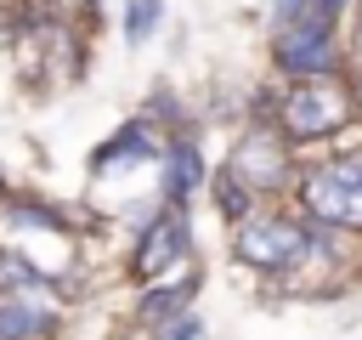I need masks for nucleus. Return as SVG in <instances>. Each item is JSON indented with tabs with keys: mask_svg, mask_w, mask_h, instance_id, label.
Segmentation results:
<instances>
[{
	"mask_svg": "<svg viewBox=\"0 0 362 340\" xmlns=\"http://www.w3.org/2000/svg\"><path fill=\"white\" fill-rule=\"evenodd\" d=\"M288 204L322 227H339L351 238H362V130L339 147H311L300 153V170H294V187H288Z\"/></svg>",
	"mask_w": 362,
	"mask_h": 340,
	"instance_id": "obj_1",
	"label": "nucleus"
},
{
	"mask_svg": "<svg viewBox=\"0 0 362 340\" xmlns=\"http://www.w3.org/2000/svg\"><path fill=\"white\" fill-rule=\"evenodd\" d=\"M232 261L266 283H300L311 266V215H300L288 198H266L255 204L238 227H232Z\"/></svg>",
	"mask_w": 362,
	"mask_h": 340,
	"instance_id": "obj_2",
	"label": "nucleus"
},
{
	"mask_svg": "<svg viewBox=\"0 0 362 340\" xmlns=\"http://www.w3.org/2000/svg\"><path fill=\"white\" fill-rule=\"evenodd\" d=\"M277 130L311 153V147H328L351 130H362V113H356V91H351V74H322V79H283L277 85Z\"/></svg>",
	"mask_w": 362,
	"mask_h": 340,
	"instance_id": "obj_3",
	"label": "nucleus"
},
{
	"mask_svg": "<svg viewBox=\"0 0 362 340\" xmlns=\"http://www.w3.org/2000/svg\"><path fill=\"white\" fill-rule=\"evenodd\" d=\"M272 74L277 79H322V74H351V51H345V23L322 6H311L305 17L272 28Z\"/></svg>",
	"mask_w": 362,
	"mask_h": 340,
	"instance_id": "obj_4",
	"label": "nucleus"
},
{
	"mask_svg": "<svg viewBox=\"0 0 362 340\" xmlns=\"http://www.w3.org/2000/svg\"><path fill=\"white\" fill-rule=\"evenodd\" d=\"M221 164H226L255 198H288L294 170H300V147L277 130V119H249V125L232 136V147H226Z\"/></svg>",
	"mask_w": 362,
	"mask_h": 340,
	"instance_id": "obj_5",
	"label": "nucleus"
},
{
	"mask_svg": "<svg viewBox=\"0 0 362 340\" xmlns=\"http://www.w3.org/2000/svg\"><path fill=\"white\" fill-rule=\"evenodd\" d=\"M181 261H192V221H187V204H164L141 221L136 244H130V278L136 289L153 283V278H170Z\"/></svg>",
	"mask_w": 362,
	"mask_h": 340,
	"instance_id": "obj_6",
	"label": "nucleus"
},
{
	"mask_svg": "<svg viewBox=\"0 0 362 340\" xmlns=\"http://www.w3.org/2000/svg\"><path fill=\"white\" fill-rule=\"evenodd\" d=\"M164 142H170V130H164L153 113H136V119H124V125L90 153V170L107 176V170H130V164H158V159H164Z\"/></svg>",
	"mask_w": 362,
	"mask_h": 340,
	"instance_id": "obj_7",
	"label": "nucleus"
},
{
	"mask_svg": "<svg viewBox=\"0 0 362 340\" xmlns=\"http://www.w3.org/2000/svg\"><path fill=\"white\" fill-rule=\"evenodd\" d=\"M209 164H204V147H198V130H175L164 142V159H158V198L164 204H192L198 193H209Z\"/></svg>",
	"mask_w": 362,
	"mask_h": 340,
	"instance_id": "obj_8",
	"label": "nucleus"
},
{
	"mask_svg": "<svg viewBox=\"0 0 362 340\" xmlns=\"http://www.w3.org/2000/svg\"><path fill=\"white\" fill-rule=\"evenodd\" d=\"M198 283H204V272H198V266H187L181 278H153V283H141V295H136V329L158 334L164 323H175L181 312H192Z\"/></svg>",
	"mask_w": 362,
	"mask_h": 340,
	"instance_id": "obj_9",
	"label": "nucleus"
},
{
	"mask_svg": "<svg viewBox=\"0 0 362 340\" xmlns=\"http://www.w3.org/2000/svg\"><path fill=\"white\" fill-rule=\"evenodd\" d=\"M57 334V306L45 289H6L0 295V340H40Z\"/></svg>",
	"mask_w": 362,
	"mask_h": 340,
	"instance_id": "obj_10",
	"label": "nucleus"
},
{
	"mask_svg": "<svg viewBox=\"0 0 362 340\" xmlns=\"http://www.w3.org/2000/svg\"><path fill=\"white\" fill-rule=\"evenodd\" d=\"M209 204H215V215H221L226 227H238V221H243L255 204H266V198H255V193H249L226 164H215V176H209Z\"/></svg>",
	"mask_w": 362,
	"mask_h": 340,
	"instance_id": "obj_11",
	"label": "nucleus"
},
{
	"mask_svg": "<svg viewBox=\"0 0 362 340\" xmlns=\"http://www.w3.org/2000/svg\"><path fill=\"white\" fill-rule=\"evenodd\" d=\"M158 23H164V0H130L124 6V40L130 45H147L158 34Z\"/></svg>",
	"mask_w": 362,
	"mask_h": 340,
	"instance_id": "obj_12",
	"label": "nucleus"
},
{
	"mask_svg": "<svg viewBox=\"0 0 362 340\" xmlns=\"http://www.w3.org/2000/svg\"><path fill=\"white\" fill-rule=\"evenodd\" d=\"M0 278H6V289H51V278L34 266V261H23V255H0Z\"/></svg>",
	"mask_w": 362,
	"mask_h": 340,
	"instance_id": "obj_13",
	"label": "nucleus"
},
{
	"mask_svg": "<svg viewBox=\"0 0 362 340\" xmlns=\"http://www.w3.org/2000/svg\"><path fill=\"white\" fill-rule=\"evenodd\" d=\"M153 340H209V323H204L198 312H181V317H175V323H164Z\"/></svg>",
	"mask_w": 362,
	"mask_h": 340,
	"instance_id": "obj_14",
	"label": "nucleus"
},
{
	"mask_svg": "<svg viewBox=\"0 0 362 340\" xmlns=\"http://www.w3.org/2000/svg\"><path fill=\"white\" fill-rule=\"evenodd\" d=\"M345 51H351V68H362V0L345 11Z\"/></svg>",
	"mask_w": 362,
	"mask_h": 340,
	"instance_id": "obj_15",
	"label": "nucleus"
},
{
	"mask_svg": "<svg viewBox=\"0 0 362 340\" xmlns=\"http://www.w3.org/2000/svg\"><path fill=\"white\" fill-rule=\"evenodd\" d=\"M317 0H266V11H272V28H283V23H294V17H305Z\"/></svg>",
	"mask_w": 362,
	"mask_h": 340,
	"instance_id": "obj_16",
	"label": "nucleus"
},
{
	"mask_svg": "<svg viewBox=\"0 0 362 340\" xmlns=\"http://www.w3.org/2000/svg\"><path fill=\"white\" fill-rule=\"evenodd\" d=\"M317 6H322V11H334V17H339V23H345V11H351V6H356V0H317Z\"/></svg>",
	"mask_w": 362,
	"mask_h": 340,
	"instance_id": "obj_17",
	"label": "nucleus"
},
{
	"mask_svg": "<svg viewBox=\"0 0 362 340\" xmlns=\"http://www.w3.org/2000/svg\"><path fill=\"white\" fill-rule=\"evenodd\" d=\"M0 193H6V181H0Z\"/></svg>",
	"mask_w": 362,
	"mask_h": 340,
	"instance_id": "obj_18",
	"label": "nucleus"
}]
</instances>
